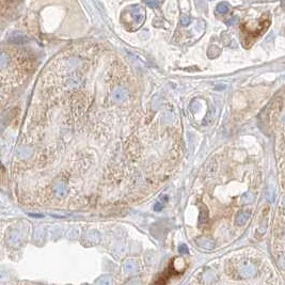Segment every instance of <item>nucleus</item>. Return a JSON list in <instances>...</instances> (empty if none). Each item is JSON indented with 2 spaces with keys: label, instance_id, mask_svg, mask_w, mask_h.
Listing matches in <instances>:
<instances>
[{
  "label": "nucleus",
  "instance_id": "1",
  "mask_svg": "<svg viewBox=\"0 0 285 285\" xmlns=\"http://www.w3.org/2000/svg\"><path fill=\"white\" fill-rule=\"evenodd\" d=\"M240 272L245 278H250V277H253L256 274V267L252 264H248L241 268Z\"/></svg>",
  "mask_w": 285,
  "mask_h": 285
},
{
  "label": "nucleus",
  "instance_id": "2",
  "mask_svg": "<svg viewBox=\"0 0 285 285\" xmlns=\"http://www.w3.org/2000/svg\"><path fill=\"white\" fill-rule=\"evenodd\" d=\"M250 215H251L250 211H246V210L240 211L236 217V224L237 225H243L246 222H247V220L249 219Z\"/></svg>",
  "mask_w": 285,
  "mask_h": 285
},
{
  "label": "nucleus",
  "instance_id": "3",
  "mask_svg": "<svg viewBox=\"0 0 285 285\" xmlns=\"http://www.w3.org/2000/svg\"><path fill=\"white\" fill-rule=\"evenodd\" d=\"M9 41L12 43H16V44H23V43L27 42L28 39L21 34H13L11 38L9 39Z\"/></svg>",
  "mask_w": 285,
  "mask_h": 285
},
{
  "label": "nucleus",
  "instance_id": "4",
  "mask_svg": "<svg viewBox=\"0 0 285 285\" xmlns=\"http://www.w3.org/2000/svg\"><path fill=\"white\" fill-rule=\"evenodd\" d=\"M230 11V5L227 2H220L217 5V12L220 14H227Z\"/></svg>",
  "mask_w": 285,
  "mask_h": 285
},
{
  "label": "nucleus",
  "instance_id": "5",
  "mask_svg": "<svg viewBox=\"0 0 285 285\" xmlns=\"http://www.w3.org/2000/svg\"><path fill=\"white\" fill-rule=\"evenodd\" d=\"M274 196H276V190L272 187V185H270V187H269L266 191V198L269 202H274Z\"/></svg>",
  "mask_w": 285,
  "mask_h": 285
},
{
  "label": "nucleus",
  "instance_id": "6",
  "mask_svg": "<svg viewBox=\"0 0 285 285\" xmlns=\"http://www.w3.org/2000/svg\"><path fill=\"white\" fill-rule=\"evenodd\" d=\"M189 23H190V17L186 14H183L182 17H180V23H182L183 26H188Z\"/></svg>",
  "mask_w": 285,
  "mask_h": 285
},
{
  "label": "nucleus",
  "instance_id": "7",
  "mask_svg": "<svg viewBox=\"0 0 285 285\" xmlns=\"http://www.w3.org/2000/svg\"><path fill=\"white\" fill-rule=\"evenodd\" d=\"M145 2H146V5H149V7L152 8V9H156V8H158V2H157V0H145Z\"/></svg>",
  "mask_w": 285,
  "mask_h": 285
},
{
  "label": "nucleus",
  "instance_id": "8",
  "mask_svg": "<svg viewBox=\"0 0 285 285\" xmlns=\"http://www.w3.org/2000/svg\"><path fill=\"white\" fill-rule=\"evenodd\" d=\"M238 23V18L237 17H231L230 19H227V21H225V23H227V26H234V25H236V23Z\"/></svg>",
  "mask_w": 285,
  "mask_h": 285
},
{
  "label": "nucleus",
  "instance_id": "9",
  "mask_svg": "<svg viewBox=\"0 0 285 285\" xmlns=\"http://www.w3.org/2000/svg\"><path fill=\"white\" fill-rule=\"evenodd\" d=\"M279 265H280L282 268H285V255L280 257V259H279Z\"/></svg>",
  "mask_w": 285,
  "mask_h": 285
},
{
  "label": "nucleus",
  "instance_id": "10",
  "mask_svg": "<svg viewBox=\"0 0 285 285\" xmlns=\"http://www.w3.org/2000/svg\"><path fill=\"white\" fill-rule=\"evenodd\" d=\"M283 122H285V114H284V117H283Z\"/></svg>",
  "mask_w": 285,
  "mask_h": 285
},
{
  "label": "nucleus",
  "instance_id": "11",
  "mask_svg": "<svg viewBox=\"0 0 285 285\" xmlns=\"http://www.w3.org/2000/svg\"><path fill=\"white\" fill-rule=\"evenodd\" d=\"M284 202H285V200H284Z\"/></svg>",
  "mask_w": 285,
  "mask_h": 285
}]
</instances>
